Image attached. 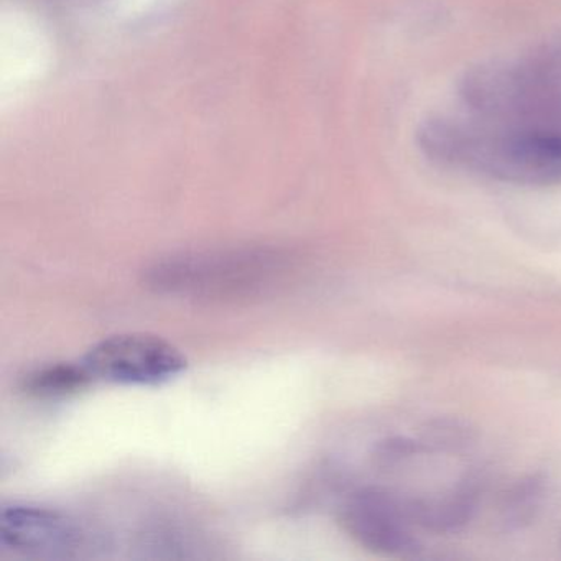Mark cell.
<instances>
[{"mask_svg":"<svg viewBox=\"0 0 561 561\" xmlns=\"http://www.w3.org/2000/svg\"><path fill=\"white\" fill-rule=\"evenodd\" d=\"M94 382L83 360L55 363L32 370L22 379L21 390L35 399H61L73 396Z\"/></svg>","mask_w":561,"mask_h":561,"instance_id":"7","label":"cell"},{"mask_svg":"<svg viewBox=\"0 0 561 561\" xmlns=\"http://www.w3.org/2000/svg\"><path fill=\"white\" fill-rule=\"evenodd\" d=\"M479 492L481 479L466 476L456 491L442 501L407 499L410 522L435 534H456L474 517Z\"/></svg>","mask_w":561,"mask_h":561,"instance_id":"6","label":"cell"},{"mask_svg":"<svg viewBox=\"0 0 561 561\" xmlns=\"http://www.w3.org/2000/svg\"><path fill=\"white\" fill-rule=\"evenodd\" d=\"M545 494V479L538 474L520 479L504 495L501 504V524L507 530H517L530 524L540 508Z\"/></svg>","mask_w":561,"mask_h":561,"instance_id":"8","label":"cell"},{"mask_svg":"<svg viewBox=\"0 0 561 561\" xmlns=\"http://www.w3.org/2000/svg\"><path fill=\"white\" fill-rule=\"evenodd\" d=\"M344 531L354 541L387 557H409L419 550L407 512V499L380 488L351 492L340 511Z\"/></svg>","mask_w":561,"mask_h":561,"instance_id":"4","label":"cell"},{"mask_svg":"<svg viewBox=\"0 0 561 561\" xmlns=\"http://www.w3.org/2000/svg\"><path fill=\"white\" fill-rule=\"evenodd\" d=\"M290 261L267 248L213 249L170 254L146 272L157 294L195 300H241L265 294L287 274Z\"/></svg>","mask_w":561,"mask_h":561,"instance_id":"2","label":"cell"},{"mask_svg":"<svg viewBox=\"0 0 561 561\" xmlns=\"http://www.w3.org/2000/svg\"><path fill=\"white\" fill-rule=\"evenodd\" d=\"M81 360L94 380L121 386H159L188 367L179 347L149 333L114 334L94 344Z\"/></svg>","mask_w":561,"mask_h":561,"instance_id":"3","label":"cell"},{"mask_svg":"<svg viewBox=\"0 0 561 561\" xmlns=\"http://www.w3.org/2000/svg\"><path fill=\"white\" fill-rule=\"evenodd\" d=\"M426 446L423 445L422 439L405 438V436H392V438L383 439L377 445L374 451V462L379 468L392 469L399 466L400 462L413 458V456L426 453Z\"/></svg>","mask_w":561,"mask_h":561,"instance_id":"10","label":"cell"},{"mask_svg":"<svg viewBox=\"0 0 561 561\" xmlns=\"http://www.w3.org/2000/svg\"><path fill=\"white\" fill-rule=\"evenodd\" d=\"M0 545L22 557L70 558L83 545V531L64 512L11 504L0 512Z\"/></svg>","mask_w":561,"mask_h":561,"instance_id":"5","label":"cell"},{"mask_svg":"<svg viewBox=\"0 0 561 561\" xmlns=\"http://www.w3.org/2000/svg\"><path fill=\"white\" fill-rule=\"evenodd\" d=\"M433 162L518 185L561 182V133L541 127L435 117L419 130Z\"/></svg>","mask_w":561,"mask_h":561,"instance_id":"1","label":"cell"},{"mask_svg":"<svg viewBox=\"0 0 561 561\" xmlns=\"http://www.w3.org/2000/svg\"><path fill=\"white\" fill-rule=\"evenodd\" d=\"M560 541H561V535H560Z\"/></svg>","mask_w":561,"mask_h":561,"instance_id":"11","label":"cell"},{"mask_svg":"<svg viewBox=\"0 0 561 561\" xmlns=\"http://www.w3.org/2000/svg\"><path fill=\"white\" fill-rule=\"evenodd\" d=\"M420 439L428 451H459L472 442V430L453 419H436L426 423Z\"/></svg>","mask_w":561,"mask_h":561,"instance_id":"9","label":"cell"}]
</instances>
